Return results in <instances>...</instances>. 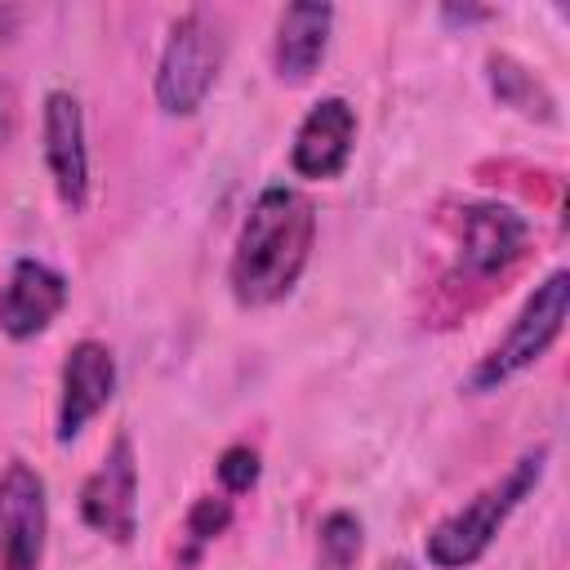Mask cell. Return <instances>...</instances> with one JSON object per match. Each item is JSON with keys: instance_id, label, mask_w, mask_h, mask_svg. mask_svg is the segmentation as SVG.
<instances>
[{"instance_id": "6da1fadb", "label": "cell", "mask_w": 570, "mask_h": 570, "mask_svg": "<svg viewBox=\"0 0 570 570\" xmlns=\"http://www.w3.org/2000/svg\"><path fill=\"white\" fill-rule=\"evenodd\" d=\"M312 245H316L312 196L289 183L263 187L254 205L245 209L236 245H232V263H227L232 298L249 312L289 298L298 276L307 272Z\"/></svg>"}, {"instance_id": "7a4b0ae2", "label": "cell", "mask_w": 570, "mask_h": 570, "mask_svg": "<svg viewBox=\"0 0 570 570\" xmlns=\"http://www.w3.org/2000/svg\"><path fill=\"white\" fill-rule=\"evenodd\" d=\"M543 472H548V445H534L499 481L481 485L463 508L445 512L423 539L428 566L432 570H468V566H476L490 552V543L499 539V530L508 525V517L539 490Z\"/></svg>"}, {"instance_id": "3957f363", "label": "cell", "mask_w": 570, "mask_h": 570, "mask_svg": "<svg viewBox=\"0 0 570 570\" xmlns=\"http://www.w3.org/2000/svg\"><path fill=\"white\" fill-rule=\"evenodd\" d=\"M227 36L209 9H187L169 22V36L156 58L151 94L165 116H196L223 71Z\"/></svg>"}, {"instance_id": "277c9868", "label": "cell", "mask_w": 570, "mask_h": 570, "mask_svg": "<svg viewBox=\"0 0 570 570\" xmlns=\"http://www.w3.org/2000/svg\"><path fill=\"white\" fill-rule=\"evenodd\" d=\"M566 312H570V272L552 267L530 298L521 303V312L508 321L503 338L472 365L468 374V392H494L508 379H517L521 370H530L566 330Z\"/></svg>"}, {"instance_id": "5b68a950", "label": "cell", "mask_w": 570, "mask_h": 570, "mask_svg": "<svg viewBox=\"0 0 570 570\" xmlns=\"http://www.w3.org/2000/svg\"><path fill=\"white\" fill-rule=\"evenodd\" d=\"M80 521L120 548L134 543V534H138V454H134L129 432H116L111 445L102 450L98 468L85 476Z\"/></svg>"}, {"instance_id": "8992f818", "label": "cell", "mask_w": 570, "mask_h": 570, "mask_svg": "<svg viewBox=\"0 0 570 570\" xmlns=\"http://www.w3.org/2000/svg\"><path fill=\"white\" fill-rule=\"evenodd\" d=\"M49 543L45 476L27 459L0 468V570H40Z\"/></svg>"}, {"instance_id": "52a82bcc", "label": "cell", "mask_w": 570, "mask_h": 570, "mask_svg": "<svg viewBox=\"0 0 570 570\" xmlns=\"http://www.w3.org/2000/svg\"><path fill=\"white\" fill-rule=\"evenodd\" d=\"M40 156L58 200L80 214L89 205V142H85V107L71 89H49L40 102Z\"/></svg>"}, {"instance_id": "ba28073f", "label": "cell", "mask_w": 570, "mask_h": 570, "mask_svg": "<svg viewBox=\"0 0 570 570\" xmlns=\"http://www.w3.org/2000/svg\"><path fill=\"white\" fill-rule=\"evenodd\" d=\"M454 236H459V272H468L476 281H490V276H503L512 263L525 258L530 218L517 214L512 205L476 200V205L459 209Z\"/></svg>"}, {"instance_id": "9c48e42d", "label": "cell", "mask_w": 570, "mask_h": 570, "mask_svg": "<svg viewBox=\"0 0 570 570\" xmlns=\"http://www.w3.org/2000/svg\"><path fill=\"white\" fill-rule=\"evenodd\" d=\"M116 396V356L98 338H80L67 347L62 374H58V414L53 436L67 445L76 441Z\"/></svg>"}, {"instance_id": "30bf717a", "label": "cell", "mask_w": 570, "mask_h": 570, "mask_svg": "<svg viewBox=\"0 0 570 570\" xmlns=\"http://www.w3.org/2000/svg\"><path fill=\"white\" fill-rule=\"evenodd\" d=\"M352 147H356V107L343 94H325L321 102L307 107V116L294 129L289 169L307 183L338 178L352 160Z\"/></svg>"}, {"instance_id": "8fae6325", "label": "cell", "mask_w": 570, "mask_h": 570, "mask_svg": "<svg viewBox=\"0 0 570 570\" xmlns=\"http://www.w3.org/2000/svg\"><path fill=\"white\" fill-rule=\"evenodd\" d=\"M67 307V276L40 258H13L0 285V334L27 343L45 334Z\"/></svg>"}, {"instance_id": "7c38bea8", "label": "cell", "mask_w": 570, "mask_h": 570, "mask_svg": "<svg viewBox=\"0 0 570 570\" xmlns=\"http://www.w3.org/2000/svg\"><path fill=\"white\" fill-rule=\"evenodd\" d=\"M330 31H334V4H316V0L285 4V9L276 13V36H272V67H276V80H285V85H307V80L316 76V67L325 62Z\"/></svg>"}, {"instance_id": "4fadbf2b", "label": "cell", "mask_w": 570, "mask_h": 570, "mask_svg": "<svg viewBox=\"0 0 570 570\" xmlns=\"http://www.w3.org/2000/svg\"><path fill=\"white\" fill-rule=\"evenodd\" d=\"M485 85H490V94H494L499 107H508V111H517V116H525L534 125H552L557 120L552 89L521 58H512L503 49H490L485 53Z\"/></svg>"}, {"instance_id": "5bb4252c", "label": "cell", "mask_w": 570, "mask_h": 570, "mask_svg": "<svg viewBox=\"0 0 570 570\" xmlns=\"http://www.w3.org/2000/svg\"><path fill=\"white\" fill-rule=\"evenodd\" d=\"M365 552V525L356 512L334 508L316 525V570H352Z\"/></svg>"}, {"instance_id": "9a60e30c", "label": "cell", "mask_w": 570, "mask_h": 570, "mask_svg": "<svg viewBox=\"0 0 570 570\" xmlns=\"http://www.w3.org/2000/svg\"><path fill=\"white\" fill-rule=\"evenodd\" d=\"M232 517L236 512H232V499L227 494H196L191 508H187V517H183V534H187L183 561H196L205 543H214L218 534H227Z\"/></svg>"}, {"instance_id": "2e32d148", "label": "cell", "mask_w": 570, "mask_h": 570, "mask_svg": "<svg viewBox=\"0 0 570 570\" xmlns=\"http://www.w3.org/2000/svg\"><path fill=\"white\" fill-rule=\"evenodd\" d=\"M258 472H263V459H258V450L245 445V441L227 445V450L214 459V476H218L223 494H245V490H254V485H258Z\"/></svg>"}, {"instance_id": "e0dca14e", "label": "cell", "mask_w": 570, "mask_h": 570, "mask_svg": "<svg viewBox=\"0 0 570 570\" xmlns=\"http://www.w3.org/2000/svg\"><path fill=\"white\" fill-rule=\"evenodd\" d=\"M436 13L450 27H476V22H490L494 18V9H485V4H441Z\"/></svg>"}, {"instance_id": "ac0fdd59", "label": "cell", "mask_w": 570, "mask_h": 570, "mask_svg": "<svg viewBox=\"0 0 570 570\" xmlns=\"http://www.w3.org/2000/svg\"><path fill=\"white\" fill-rule=\"evenodd\" d=\"M13 129H18V98L9 85H0V147H9Z\"/></svg>"}, {"instance_id": "d6986e66", "label": "cell", "mask_w": 570, "mask_h": 570, "mask_svg": "<svg viewBox=\"0 0 570 570\" xmlns=\"http://www.w3.org/2000/svg\"><path fill=\"white\" fill-rule=\"evenodd\" d=\"M18 27H22V9H18V4H0V45L13 40Z\"/></svg>"}, {"instance_id": "ffe728a7", "label": "cell", "mask_w": 570, "mask_h": 570, "mask_svg": "<svg viewBox=\"0 0 570 570\" xmlns=\"http://www.w3.org/2000/svg\"><path fill=\"white\" fill-rule=\"evenodd\" d=\"M383 570H414L410 561H392V566H383Z\"/></svg>"}]
</instances>
